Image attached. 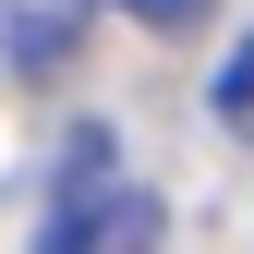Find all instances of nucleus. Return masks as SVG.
Here are the masks:
<instances>
[{
	"mask_svg": "<svg viewBox=\"0 0 254 254\" xmlns=\"http://www.w3.org/2000/svg\"><path fill=\"white\" fill-rule=\"evenodd\" d=\"M85 24H97V0H0V61L12 73H61L85 49Z\"/></svg>",
	"mask_w": 254,
	"mask_h": 254,
	"instance_id": "2",
	"label": "nucleus"
},
{
	"mask_svg": "<svg viewBox=\"0 0 254 254\" xmlns=\"http://www.w3.org/2000/svg\"><path fill=\"white\" fill-rule=\"evenodd\" d=\"M218 121H230V133H254V37L218 61Z\"/></svg>",
	"mask_w": 254,
	"mask_h": 254,
	"instance_id": "3",
	"label": "nucleus"
},
{
	"mask_svg": "<svg viewBox=\"0 0 254 254\" xmlns=\"http://www.w3.org/2000/svg\"><path fill=\"white\" fill-rule=\"evenodd\" d=\"M37 254H157V194L109 170V133H97V121H85V145L61 157V206H49Z\"/></svg>",
	"mask_w": 254,
	"mask_h": 254,
	"instance_id": "1",
	"label": "nucleus"
},
{
	"mask_svg": "<svg viewBox=\"0 0 254 254\" xmlns=\"http://www.w3.org/2000/svg\"><path fill=\"white\" fill-rule=\"evenodd\" d=\"M121 12H133V24H157V37H182V24H206L218 0H121Z\"/></svg>",
	"mask_w": 254,
	"mask_h": 254,
	"instance_id": "4",
	"label": "nucleus"
}]
</instances>
